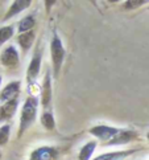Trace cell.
<instances>
[{"label": "cell", "instance_id": "6da1fadb", "mask_svg": "<svg viewBox=\"0 0 149 160\" xmlns=\"http://www.w3.org/2000/svg\"><path fill=\"white\" fill-rule=\"evenodd\" d=\"M37 114V99L34 97H29L22 107L21 111V118H20V128H19V136L29 127V126L34 122Z\"/></svg>", "mask_w": 149, "mask_h": 160}, {"label": "cell", "instance_id": "7a4b0ae2", "mask_svg": "<svg viewBox=\"0 0 149 160\" xmlns=\"http://www.w3.org/2000/svg\"><path fill=\"white\" fill-rule=\"evenodd\" d=\"M50 53H51V61H53V65H54V76L57 77L65 58L64 45H62L57 33L53 35V40H51V44H50Z\"/></svg>", "mask_w": 149, "mask_h": 160}, {"label": "cell", "instance_id": "3957f363", "mask_svg": "<svg viewBox=\"0 0 149 160\" xmlns=\"http://www.w3.org/2000/svg\"><path fill=\"white\" fill-rule=\"evenodd\" d=\"M119 131L120 130L113 128V127H108V126H96V127L90 130V132L93 135H95L98 139L103 140L108 146L113 139L116 138V135L119 134Z\"/></svg>", "mask_w": 149, "mask_h": 160}, {"label": "cell", "instance_id": "277c9868", "mask_svg": "<svg viewBox=\"0 0 149 160\" xmlns=\"http://www.w3.org/2000/svg\"><path fill=\"white\" fill-rule=\"evenodd\" d=\"M0 61L2 64L7 68H13L19 62V53L15 47H8L3 50L2 56H0Z\"/></svg>", "mask_w": 149, "mask_h": 160}, {"label": "cell", "instance_id": "5b68a950", "mask_svg": "<svg viewBox=\"0 0 149 160\" xmlns=\"http://www.w3.org/2000/svg\"><path fill=\"white\" fill-rule=\"evenodd\" d=\"M40 66H41V53L40 52H36L34 57L32 58L31 64H29V68H28V72H26V78H28V82L32 83L36 77L38 76L40 73Z\"/></svg>", "mask_w": 149, "mask_h": 160}, {"label": "cell", "instance_id": "8992f818", "mask_svg": "<svg viewBox=\"0 0 149 160\" xmlns=\"http://www.w3.org/2000/svg\"><path fill=\"white\" fill-rule=\"evenodd\" d=\"M19 91H20V82H11L2 91V94H0V101H3V102L13 101V99H16Z\"/></svg>", "mask_w": 149, "mask_h": 160}, {"label": "cell", "instance_id": "52a82bcc", "mask_svg": "<svg viewBox=\"0 0 149 160\" xmlns=\"http://www.w3.org/2000/svg\"><path fill=\"white\" fill-rule=\"evenodd\" d=\"M55 155H57V151L54 150V148L41 147V148H38V150H36L32 153L31 160H54Z\"/></svg>", "mask_w": 149, "mask_h": 160}, {"label": "cell", "instance_id": "ba28073f", "mask_svg": "<svg viewBox=\"0 0 149 160\" xmlns=\"http://www.w3.org/2000/svg\"><path fill=\"white\" fill-rule=\"evenodd\" d=\"M17 105H19L17 99L5 102V103L0 107V121H8V119L12 118L16 112Z\"/></svg>", "mask_w": 149, "mask_h": 160}, {"label": "cell", "instance_id": "9c48e42d", "mask_svg": "<svg viewBox=\"0 0 149 160\" xmlns=\"http://www.w3.org/2000/svg\"><path fill=\"white\" fill-rule=\"evenodd\" d=\"M29 4H31L29 0H17V2H13V4L11 5V8H9L8 12H7V15H5L4 20H8L11 18H13L15 15L20 13L21 11H24L25 8L29 7Z\"/></svg>", "mask_w": 149, "mask_h": 160}, {"label": "cell", "instance_id": "30bf717a", "mask_svg": "<svg viewBox=\"0 0 149 160\" xmlns=\"http://www.w3.org/2000/svg\"><path fill=\"white\" fill-rule=\"evenodd\" d=\"M133 138H136V132H133V131L120 130L119 134L116 135V138L113 139L108 146H120V144H124V143L131 142Z\"/></svg>", "mask_w": 149, "mask_h": 160}, {"label": "cell", "instance_id": "8fae6325", "mask_svg": "<svg viewBox=\"0 0 149 160\" xmlns=\"http://www.w3.org/2000/svg\"><path fill=\"white\" fill-rule=\"evenodd\" d=\"M135 150H129V151H118V152H110V153H104L98 158H95L94 160H123L127 156H129L131 153H133Z\"/></svg>", "mask_w": 149, "mask_h": 160}, {"label": "cell", "instance_id": "7c38bea8", "mask_svg": "<svg viewBox=\"0 0 149 160\" xmlns=\"http://www.w3.org/2000/svg\"><path fill=\"white\" fill-rule=\"evenodd\" d=\"M51 101V86H50V73L48 72L45 76V82L42 88V103L44 106H48Z\"/></svg>", "mask_w": 149, "mask_h": 160}, {"label": "cell", "instance_id": "4fadbf2b", "mask_svg": "<svg viewBox=\"0 0 149 160\" xmlns=\"http://www.w3.org/2000/svg\"><path fill=\"white\" fill-rule=\"evenodd\" d=\"M33 40H34V33L29 31L26 33H21V35L19 36V38H17V41H19V44L21 45V48L26 52V50L32 47Z\"/></svg>", "mask_w": 149, "mask_h": 160}, {"label": "cell", "instance_id": "5bb4252c", "mask_svg": "<svg viewBox=\"0 0 149 160\" xmlns=\"http://www.w3.org/2000/svg\"><path fill=\"white\" fill-rule=\"evenodd\" d=\"M95 148H96V142H89L79 152V160H90Z\"/></svg>", "mask_w": 149, "mask_h": 160}, {"label": "cell", "instance_id": "9a60e30c", "mask_svg": "<svg viewBox=\"0 0 149 160\" xmlns=\"http://www.w3.org/2000/svg\"><path fill=\"white\" fill-rule=\"evenodd\" d=\"M34 18L33 16H25L24 19H21L19 22V32L20 33H26L29 32V29L34 27Z\"/></svg>", "mask_w": 149, "mask_h": 160}, {"label": "cell", "instance_id": "2e32d148", "mask_svg": "<svg viewBox=\"0 0 149 160\" xmlns=\"http://www.w3.org/2000/svg\"><path fill=\"white\" fill-rule=\"evenodd\" d=\"M13 36V27H3L0 28V47Z\"/></svg>", "mask_w": 149, "mask_h": 160}, {"label": "cell", "instance_id": "e0dca14e", "mask_svg": "<svg viewBox=\"0 0 149 160\" xmlns=\"http://www.w3.org/2000/svg\"><path fill=\"white\" fill-rule=\"evenodd\" d=\"M41 122L48 130L54 128V117H53V114L51 112H45L44 115L41 117Z\"/></svg>", "mask_w": 149, "mask_h": 160}, {"label": "cell", "instance_id": "ac0fdd59", "mask_svg": "<svg viewBox=\"0 0 149 160\" xmlns=\"http://www.w3.org/2000/svg\"><path fill=\"white\" fill-rule=\"evenodd\" d=\"M9 131H11V127L9 124H4L0 127V146L5 144L9 139Z\"/></svg>", "mask_w": 149, "mask_h": 160}, {"label": "cell", "instance_id": "d6986e66", "mask_svg": "<svg viewBox=\"0 0 149 160\" xmlns=\"http://www.w3.org/2000/svg\"><path fill=\"white\" fill-rule=\"evenodd\" d=\"M145 2L142 0V2H127L125 3V7L127 8H135V7H139V5H141V4H144Z\"/></svg>", "mask_w": 149, "mask_h": 160}, {"label": "cell", "instance_id": "ffe728a7", "mask_svg": "<svg viewBox=\"0 0 149 160\" xmlns=\"http://www.w3.org/2000/svg\"><path fill=\"white\" fill-rule=\"evenodd\" d=\"M147 138H148V140H149V132H148V135H147Z\"/></svg>", "mask_w": 149, "mask_h": 160}, {"label": "cell", "instance_id": "44dd1931", "mask_svg": "<svg viewBox=\"0 0 149 160\" xmlns=\"http://www.w3.org/2000/svg\"><path fill=\"white\" fill-rule=\"evenodd\" d=\"M0 85H2V77H0Z\"/></svg>", "mask_w": 149, "mask_h": 160}, {"label": "cell", "instance_id": "7402d4cb", "mask_svg": "<svg viewBox=\"0 0 149 160\" xmlns=\"http://www.w3.org/2000/svg\"><path fill=\"white\" fill-rule=\"evenodd\" d=\"M0 158H2V152H0Z\"/></svg>", "mask_w": 149, "mask_h": 160}]
</instances>
